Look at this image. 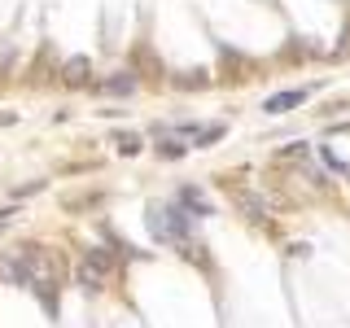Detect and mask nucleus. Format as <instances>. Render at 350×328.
Wrapping results in <instances>:
<instances>
[{
  "label": "nucleus",
  "mask_w": 350,
  "mask_h": 328,
  "mask_svg": "<svg viewBox=\"0 0 350 328\" xmlns=\"http://www.w3.org/2000/svg\"><path fill=\"white\" fill-rule=\"evenodd\" d=\"M62 79H66V83H75V87L88 83V62H83V57H70V62L62 66Z\"/></svg>",
  "instance_id": "nucleus-6"
},
{
  "label": "nucleus",
  "mask_w": 350,
  "mask_h": 328,
  "mask_svg": "<svg viewBox=\"0 0 350 328\" xmlns=\"http://www.w3.org/2000/svg\"><path fill=\"white\" fill-rule=\"evenodd\" d=\"M232 197H237V206H241V210H245L250 219H267V206H262L254 193H241V189H237Z\"/></svg>",
  "instance_id": "nucleus-5"
},
{
  "label": "nucleus",
  "mask_w": 350,
  "mask_h": 328,
  "mask_svg": "<svg viewBox=\"0 0 350 328\" xmlns=\"http://www.w3.org/2000/svg\"><path fill=\"white\" fill-rule=\"evenodd\" d=\"M224 123H215V127H202V131H197V140H202V145H215V140H224Z\"/></svg>",
  "instance_id": "nucleus-10"
},
{
  "label": "nucleus",
  "mask_w": 350,
  "mask_h": 328,
  "mask_svg": "<svg viewBox=\"0 0 350 328\" xmlns=\"http://www.w3.org/2000/svg\"><path fill=\"white\" fill-rule=\"evenodd\" d=\"M109 276H114V258H109L105 249H88L79 258V284L83 289H105Z\"/></svg>",
  "instance_id": "nucleus-2"
},
{
  "label": "nucleus",
  "mask_w": 350,
  "mask_h": 328,
  "mask_svg": "<svg viewBox=\"0 0 350 328\" xmlns=\"http://www.w3.org/2000/svg\"><path fill=\"white\" fill-rule=\"evenodd\" d=\"M202 83H211V74H206V70H189V74H175V87H202Z\"/></svg>",
  "instance_id": "nucleus-8"
},
{
  "label": "nucleus",
  "mask_w": 350,
  "mask_h": 328,
  "mask_svg": "<svg viewBox=\"0 0 350 328\" xmlns=\"http://www.w3.org/2000/svg\"><path fill=\"white\" fill-rule=\"evenodd\" d=\"M342 49H350V22H346V44H342Z\"/></svg>",
  "instance_id": "nucleus-12"
},
{
  "label": "nucleus",
  "mask_w": 350,
  "mask_h": 328,
  "mask_svg": "<svg viewBox=\"0 0 350 328\" xmlns=\"http://www.w3.org/2000/svg\"><path fill=\"white\" fill-rule=\"evenodd\" d=\"M175 202H180V206H189V210H193V219L211 215V206L202 202V193H197V189H180V193H175Z\"/></svg>",
  "instance_id": "nucleus-4"
},
{
  "label": "nucleus",
  "mask_w": 350,
  "mask_h": 328,
  "mask_svg": "<svg viewBox=\"0 0 350 328\" xmlns=\"http://www.w3.org/2000/svg\"><path fill=\"white\" fill-rule=\"evenodd\" d=\"M184 149H189V145H180V136H167V140H162V145H158V153H162V158H184Z\"/></svg>",
  "instance_id": "nucleus-9"
},
{
  "label": "nucleus",
  "mask_w": 350,
  "mask_h": 328,
  "mask_svg": "<svg viewBox=\"0 0 350 328\" xmlns=\"http://www.w3.org/2000/svg\"><path fill=\"white\" fill-rule=\"evenodd\" d=\"M306 101V87H293V92H276V96H267V114H280V109H293V105H302Z\"/></svg>",
  "instance_id": "nucleus-3"
},
{
  "label": "nucleus",
  "mask_w": 350,
  "mask_h": 328,
  "mask_svg": "<svg viewBox=\"0 0 350 328\" xmlns=\"http://www.w3.org/2000/svg\"><path fill=\"white\" fill-rule=\"evenodd\" d=\"M101 87L109 96H127V92H136V74H114V79H105Z\"/></svg>",
  "instance_id": "nucleus-7"
},
{
  "label": "nucleus",
  "mask_w": 350,
  "mask_h": 328,
  "mask_svg": "<svg viewBox=\"0 0 350 328\" xmlns=\"http://www.w3.org/2000/svg\"><path fill=\"white\" fill-rule=\"evenodd\" d=\"M149 232L158 236V241H189L193 215L184 210L180 202H171V206H149Z\"/></svg>",
  "instance_id": "nucleus-1"
},
{
  "label": "nucleus",
  "mask_w": 350,
  "mask_h": 328,
  "mask_svg": "<svg viewBox=\"0 0 350 328\" xmlns=\"http://www.w3.org/2000/svg\"><path fill=\"white\" fill-rule=\"evenodd\" d=\"M118 149H123V153H136V149H140V136H131V131H118Z\"/></svg>",
  "instance_id": "nucleus-11"
}]
</instances>
